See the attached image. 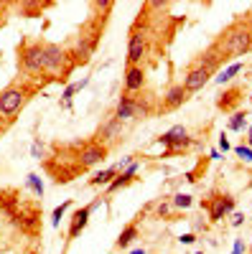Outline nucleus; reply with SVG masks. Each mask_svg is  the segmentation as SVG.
Segmentation results:
<instances>
[{"label": "nucleus", "mask_w": 252, "mask_h": 254, "mask_svg": "<svg viewBox=\"0 0 252 254\" xmlns=\"http://www.w3.org/2000/svg\"><path fill=\"white\" fill-rule=\"evenodd\" d=\"M20 64L23 69L31 74H41L46 69V61H44V46L41 44H26L20 49Z\"/></svg>", "instance_id": "obj_1"}, {"label": "nucleus", "mask_w": 252, "mask_h": 254, "mask_svg": "<svg viewBox=\"0 0 252 254\" xmlns=\"http://www.w3.org/2000/svg\"><path fill=\"white\" fill-rule=\"evenodd\" d=\"M26 102V92L18 87H8L3 94H0V115L3 117H13Z\"/></svg>", "instance_id": "obj_2"}, {"label": "nucleus", "mask_w": 252, "mask_h": 254, "mask_svg": "<svg viewBox=\"0 0 252 254\" xmlns=\"http://www.w3.org/2000/svg\"><path fill=\"white\" fill-rule=\"evenodd\" d=\"M145 54H148V36L143 31H133L128 41V66H138Z\"/></svg>", "instance_id": "obj_3"}, {"label": "nucleus", "mask_w": 252, "mask_h": 254, "mask_svg": "<svg viewBox=\"0 0 252 254\" xmlns=\"http://www.w3.org/2000/svg\"><path fill=\"white\" fill-rule=\"evenodd\" d=\"M102 203V198H94L89 206H84V208H77L74 211V216H72V224H69V239H77L84 229H87L89 224V216H92V211Z\"/></svg>", "instance_id": "obj_4"}, {"label": "nucleus", "mask_w": 252, "mask_h": 254, "mask_svg": "<svg viewBox=\"0 0 252 254\" xmlns=\"http://www.w3.org/2000/svg\"><path fill=\"white\" fill-rule=\"evenodd\" d=\"M145 115L148 112V107H145L143 102L133 99V97H120L117 102V110H115V120L117 122H125V120H130V117H138V115Z\"/></svg>", "instance_id": "obj_5"}, {"label": "nucleus", "mask_w": 252, "mask_h": 254, "mask_svg": "<svg viewBox=\"0 0 252 254\" xmlns=\"http://www.w3.org/2000/svg\"><path fill=\"white\" fill-rule=\"evenodd\" d=\"M158 142L166 145V147H173V150H181V147L191 145V137H188V130H186L183 125H173L166 135L158 137Z\"/></svg>", "instance_id": "obj_6"}, {"label": "nucleus", "mask_w": 252, "mask_h": 254, "mask_svg": "<svg viewBox=\"0 0 252 254\" xmlns=\"http://www.w3.org/2000/svg\"><path fill=\"white\" fill-rule=\"evenodd\" d=\"M209 206V219L212 221H222L227 214H232L235 211V198L232 196H217L206 203Z\"/></svg>", "instance_id": "obj_7"}, {"label": "nucleus", "mask_w": 252, "mask_h": 254, "mask_svg": "<svg viewBox=\"0 0 252 254\" xmlns=\"http://www.w3.org/2000/svg\"><path fill=\"white\" fill-rule=\"evenodd\" d=\"M67 56L69 54L61 49L59 44H44V61H46V69L49 71H59L61 66H64Z\"/></svg>", "instance_id": "obj_8"}, {"label": "nucleus", "mask_w": 252, "mask_h": 254, "mask_svg": "<svg viewBox=\"0 0 252 254\" xmlns=\"http://www.w3.org/2000/svg\"><path fill=\"white\" fill-rule=\"evenodd\" d=\"M104 158H107V147H104V145H89V147H84V150H82L79 163H82V168H92V165L102 163Z\"/></svg>", "instance_id": "obj_9"}, {"label": "nucleus", "mask_w": 252, "mask_h": 254, "mask_svg": "<svg viewBox=\"0 0 252 254\" xmlns=\"http://www.w3.org/2000/svg\"><path fill=\"white\" fill-rule=\"evenodd\" d=\"M188 99V92L183 89V84H176V87H171L166 92V97H163V110H176V107H181V104Z\"/></svg>", "instance_id": "obj_10"}, {"label": "nucleus", "mask_w": 252, "mask_h": 254, "mask_svg": "<svg viewBox=\"0 0 252 254\" xmlns=\"http://www.w3.org/2000/svg\"><path fill=\"white\" fill-rule=\"evenodd\" d=\"M143 87H145V71L140 66H128V71H125V89L138 92Z\"/></svg>", "instance_id": "obj_11"}, {"label": "nucleus", "mask_w": 252, "mask_h": 254, "mask_svg": "<svg viewBox=\"0 0 252 254\" xmlns=\"http://www.w3.org/2000/svg\"><path fill=\"white\" fill-rule=\"evenodd\" d=\"M135 239H138V226H135V224H128V226L120 231V237H117L115 247H117V249H128Z\"/></svg>", "instance_id": "obj_12"}, {"label": "nucleus", "mask_w": 252, "mask_h": 254, "mask_svg": "<svg viewBox=\"0 0 252 254\" xmlns=\"http://www.w3.org/2000/svg\"><path fill=\"white\" fill-rule=\"evenodd\" d=\"M117 165H112V168H104V171H99L92 181H89V186H110L115 178H117Z\"/></svg>", "instance_id": "obj_13"}, {"label": "nucleus", "mask_w": 252, "mask_h": 254, "mask_svg": "<svg viewBox=\"0 0 252 254\" xmlns=\"http://www.w3.org/2000/svg\"><path fill=\"white\" fill-rule=\"evenodd\" d=\"M120 130H122V122H117V120L112 117V120H110L107 125H104L102 130H99V137H102V140H112V137H117V135H120Z\"/></svg>", "instance_id": "obj_14"}, {"label": "nucleus", "mask_w": 252, "mask_h": 254, "mask_svg": "<svg viewBox=\"0 0 252 254\" xmlns=\"http://www.w3.org/2000/svg\"><path fill=\"white\" fill-rule=\"evenodd\" d=\"M87 84H89V79H82V81H77V84H69V87L64 89V94H61V99H64V107H69V102L74 99V94L82 92Z\"/></svg>", "instance_id": "obj_15"}, {"label": "nucleus", "mask_w": 252, "mask_h": 254, "mask_svg": "<svg viewBox=\"0 0 252 254\" xmlns=\"http://www.w3.org/2000/svg\"><path fill=\"white\" fill-rule=\"evenodd\" d=\"M240 94H242V89H229V92H224V97H227V99H219V110L229 112V110H232L235 104L240 102Z\"/></svg>", "instance_id": "obj_16"}, {"label": "nucleus", "mask_w": 252, "mask_h": 254, "mask_svg": "<svg viewBox=\"0 0 252 254\" xmlns=\"http://www.w3.org/2000/svg\"><path fill=\"white\" fill-rule=\"evenodd\" d=\"M242 69H245V64H240V61H237V64H232V66L224 69V71L217 76V84H229V81H232V79H235Z\"/></svg>", "instance_id": "obj_17"}, {"label": "nucleus", "mask_w": 252, "mask_h": 254, "mask_svg": "<svg viewBox=\"0 0 252 254\" xmlns=\"http://www.w3.org/2000/svg\"><path fill=\"white\" fill-rule=\"evenodd\" d=\"M247 127V112H237L232 120H229V130L232 132H242Z\"/></svg>", "instance_id": "obj_18"}, {"label": "nucleus", "mask_w": 252, "mask_h": 254, "mask_svg": "<svg viewBox=\"0 0 252 254\" xmlns=\"http://www.w3.org/2000/svg\"><path fill=\"white\" fill-rule=\"evenodd\" d=\"M72 203H74V201L69 198V201H64L61 206H56V208H54V214H51V224H54V226H59V224H61V216H64V211H67Z\"/></svg>", "instance_id": "obj_19"}, {"label": "nucleus", "mask_w": 252, "mask_h": 254, "mask_svg": "<svg viewBox=\"0 0 252 254\" xmlns=\"http://www.w3.org/2000/svg\"><path fill=\"white\" fill-rule=\"evenodd\" d=\"M26 183H28V188L33 190V193H36V196H44V183H41V178H38L36 173H31Z\"/></svg>", "instance_id": "obj_20"}, {"label": "nucleus", "mask_w": 252, "mask_h": 254, "mask_svg": "<svg viewBox=\"0 0 252 254\" xmlns=\"http://www.w3.org/2000/svg\"><path fill=\"white\" fill-rule=\"evenodd\" d=\"M191 203H194V198L188 196V193H176V196H173V206H176V208H188Z\"/></svg>", "instance_id": "obj_21"}, {"label": "nucleus", "mask_w": 252, "mask_h": 254, "mask_svg": "<svg viewBox=\"0 0 252 254\" xmlns=\"http://www.w3.org/2000/svg\"><path fill=\"white\" fill-rule=\"evenodd\" d=\"M235 153H237V158H240V160L252 163V147H247V145H237V147H235Z\"/></svg>", "instance_id": "obj_22"}, {"label": "nucleus", "mask_w": 252, "mask_h": 254, "mask_svg": "<svg viewBox=\"0 0 252 254\" xmlns=\"http://www.w3.org/2000/svg\"><path fill=\"white\" fill-rule=\"evenodd\" d=\"M171 214V203H161L158 206V216H168Z\"/></svg>", "instance_id": "obj_23"}, {"label": "nucleus", "mask_w": 252, "mask_h": 254, "mask_svg": "<svg viewBox=\"0 0 252 254\" xmlns=\"http://www.w3.org/2000/svg\"><path fill=\"white\" fill-rule=\"evenodd\" d=\"M178 242H181V244H194V242H196V237H194V234H181V237H178Z\"/></svg>", "instance_id": "obj_24"}, {"label": "nucleus", "mask_w": 252, "mask_h": 254, "mask_svg": "<svg viewBox=\"0 0 252 254\" xmlns=\"http://www.w3.org/2000/svg\"><path fill=\"white\" fill-rule=\"evenodd\" d=\"M245 252V242L242 239H235V249H232V254H242Z\"/></svg>", "instance_id": "obj_25"}, {"label": "nucleus", "mask_w": 252, "mask_h": 254, "mask_svg": "<svg viewBox=\"0 0 252 254\" xmlns=\"http://www.w3.org/2000/svg\"><path fill=\"white\" fill-rule=\"evenodd\" d=\"M219 147H222V150H224V153L229 150V140H227L224 135H219Z\"/></svg>", "instance_id": "obj_26"}, {"label": "nucleus", "mask_w": 252, "mask_h": 254, "mask_svg": "<svg viewBox=\"0 0 252 254\" xmlns=\"http://www.w3.org/2000/svg\"><path fill=\"white\" fill-rule=\"evenodd\" d=\"M242 221H245L242 214H235V216H232V224H235V226H242Z\"/></svg>", "instance_id": "obj_27"}, {"label": "nucleus", "mask_w": 252, "mask_h": 254, "mask_svg": "<svg viewBox=\"0 0 252 254\" xmlns=\"http://www.w3.org/2000/svg\"><path fill=\"white\" fill-rule=\"evenodd\" d=\"M33 158H41V145L33 142Z\"/></svg>", "instance_id": "obj_28"}, {"label": "nucleus", "mask_w": 252, "mask_h": 254, "mask_svg": "<svg viewBox=\"0 0 252 254\" xmlns=\"http://www.w3.org/2000/svg\"><path fill=\"white\" fill-rule=\"evenodd\" d=\"M130 254H145V249H135V252H130Z\"/></svg>", "instance_id": "obj_29"}, {"label": "nucleus", "mask_w": 252, "mask_h": 254, "mask_svg": "<svg viewBox=\"0 0 252 254\" xmlns=\"http://www.w3.org/2000/svg\"><path fill=\"white\" fill-rule=\"evenodd\" d=\"M250 137H252V127H250Z\"/></svg>", "instance_id": "obj_30"}, {"label": "nucleus", "mask_w": 252, "mask_h": 254, "mask_svg": "<svg viewBox=\"0 0 252 254\" xmlns=\"http://www.w3.org/2000/svg\"><path fill=\"white\" fill-rule=\"evenodd\" d=\"M196 254H204V252H196Z\"/></svg>", "instance_id": "obj_31"}]
</instances>
